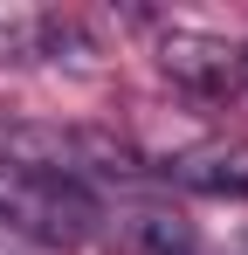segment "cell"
I'll use <instances>...</instances> for the list:
<instances>
[{"label":"cell","instance_id":"1","mask_svg":"<svg viewBox=\"0 0 248 255\" xmlns=\"http://www.w3.org/2000/svg\"><path fill=\"white\" fill-rule=\"evenodd\" d=\"M165 172L186 193H207V200H248V138H200Z\"/></svg>","mask_w":248,"mask_h":255},{"label":"cell","instance_id":"2","mask_svg":"<svg viewBox=\"0 0 248 255\" xmlns=\"http://www.w3.org/2000/svg\"><path fill=\"white\" fill-rule=\"evenodd\" d=\"M76 42V21L48 14V7H21V0H0V62H55L62 48Z\"/></svg>","mask_w":248,"mask_h":255},{"label":"cell","instance_id":"3","mask_svg":"<svg viewBox=\"0 0 248 255\" xmlns=\"http://www.w3.org/2000/svg\"><path fill=\"white\" fill-rule=\"evenodd\" d=\"M159 48H165L159 62L179 76V83H193V90H221L228 76H235V48L214 42V35H186V28H172Z\"/></svg>","mask_w":248,"mask_h":255},{"label":"cell","instance_id":"4","mask_svg":"<svg viewBox=\"0 0 248 255\" xmlns=\"http://www.w3.org/2000/svg\"><path fill=\"white\" fill-rule=\"evenodd\" d=\"M124 255H193V235L165 214H138L131 235H124Z\"/></svg>","mask_w":248,"mask_h":255},{"label":"cell","instance_id":"5","mask_svg":"<svg viewBox=\"0 0 248 255\" xmlns=\"http://www.w3.org/2000/svg\"><path fill=\"white\" fill-rule=\"evenodd\" d=\"M235 76H242V83H248V48H242V55H235Z\"/></svg>","mask_w":248,"mask_h":255},{"label":"cell","instance_id":"6","mask_svg":"<svg viewBox=\"0 0 248 255\" xmlns=\"http://www.w3.org/2000/svg\"><path fill=\"white\" fill-rule=\"evenodd\" d=\"M0 221H14V200H7V193H0Z\"/></svg>","mask_w":248,"mask_h":255}]
</instances>
